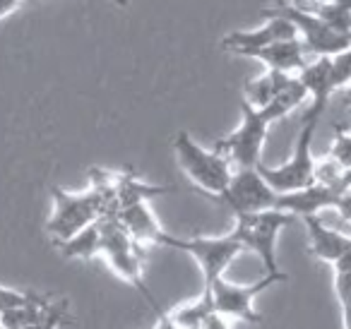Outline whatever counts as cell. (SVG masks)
Masks as SVG:
<instances>
[{
  "label": "cell",
  "mask_w": 351,
  "mask_h": 329,
  "mask_svg": "<svg viewBox=\"0 0 351 329\" xmlns=\"http://www.w3.org/2000/svg\"><path fill=\"white\" fill-rule=\"evenodd\" d=\"M301 221L306 223V231H308V252L315 260L327 262V265H337L339 260L351 255V238L346 233L327 228L317 219V214L303 217Z\"/></svg>",
  "instance_id": "cell-14"
},
{
  "label": "cell",
  "mask_w": 351,
  "mask_h": 329,
  "mask_svg": "<svg viewBox=\"0 0 351 329\" xmlns=\"http://www.w3.org/2000/svg\"><path fill=\"white\" fill-rule=\"evenodd\" d=\"M306 56V49H303V44L298 39H282L263 46V49H255L253 53H248V58L260 60L267 70H279V73L293 75L308 63Z\"/></svg>",
  "instance_id": "cell-16"
},
{
  "label": "cell",
  "mask_w": 351,
  "mask_h": 329,
  "mask_svg": "<svg viewBox=\"0 0 351 329\" xmlns=\"http://www.w3.org/2000/svg\"><path fill=\"white\" fill-rule=\"evenodd\" d=\"M263 15H279L291 22L293 29H296V39L303 44L306 53L335 56V53H341V51L351 49L349 34H341V32L327 27L320 17L303 10V8L289 5V3H277L274 8H265Z\"/></svg>",
  "instance_id": "cell-9"
},
{
  "label": "cell",
  "mask_w": 351,
  "mask_h": 329,
  "mask_svg": "<svg viewBox=\"0 0 351 329\" xmlns=\"http://www.w3.org/2000/svg\"><path fill=\"white\" fill-rule=\"evenodd\" d=\"M296 217L282 209H263V212L236 214V226L231 236L241 243L243 250H250L263 260L267 274L279 271L277 267V238Z\"/></svg>",
  "instance_id": "cell-4"
},
{
  "label": "cell",
  "mask_w": 351,
  "mask_h": 329,
  "mask_svg": "<svg viewBox=\"0 0 351 329\" xmlns=\"http://www.w3.org/2000/svg\"><path fill=\"white\" fill-rule=\"evenodd\" d=\"M282 281H289V274L284 271H274V274H265L263 279H258L255 284H231L224 276L215 279L207 291L212 295V308L217 313L226 315L229 319H243V322L250 324H263V315L255 313L253 300L258 298L263 291H267L269 286L282 284Z\"/></svg>",
  "instance_id": "cell-10"
},
{
  "label": "cell",
  "mask_w": 351,
  "mask_h": 329,
  "mask_svg": "<svg viewBox=\"0 0 351 329\" xmlns=\"http://www.w3.org/2000/svg\"><path fill=\"white\" fill-rule=\"evenodd\" d=\"M111 202H116V197L111 185L106 183H97L87 193H65L60 188H53V214L46 223V231L56 243L65 241L87 223L108 214Z\"/></svg>",
  "instance_id": "cell-2"
},
{
  "label": "cell",
  "mask_w": 351,
  "mask_h": 329,
  "mask_svg": "<svg viewBox=\"0 0 351 329\" xmlns=\"http://www.w3.org/2000/svg\"><path fill=\"white\" fill-rule=\"evenodd\" d=\"M349 51H341L335 56H315V60H308L296 73V80L306 89V97H311V106L303 113V118H317L327 111L332 94L337 89H344L349 84Z\"/></svg>",
  "instance_id": "cell-5"
},
{
  "label": "cell",
  "mask_w": 351,
  "mask_h": 329,
  "mask_svg": "<svg viewBox=\"0 0 351 329\" xmlns=\"http://www.w3.org/2000/svg\"><path fill=\"white\" fill-rule=\"evenodd\" d=\"M116 219L135 243H156L159 245L161 236H164V228L156 221L147 199H135V202L121 204L116 209Z\"/></svg>",
  "instance_id": "cell-15"
},
{
  "label": "cell",
  "mask_w": 351,
  "mask_h": 329,
  "mask_svg": "<svg viewBox=\"0 0 351 329\" xmlns=\"http://www.w3.org/2000/svg\"><path fill=\"white\" fill-rule=\"evenodd\" d=\"M200 329H231L229 317L221 315V313H217V310H212V313L200 322Z\"/></svg>",
  "instance_id": "cell-24"
},
{
  "label": "cell",
  "mask_w": 351,
  "mask_h": 329,
  "mask_svg": "<svg viewBox=\"0 0 351 329\" xmlns=\"http://www.w3.org/2000/svg\"><path fill=\"white\" fill-rule=\"evenodd\" d=\"M159 245L188 252V255L197 262V267H200V271H202V279H205V286H202V289H207L215 279L224 276V271L229 269V265L236 260V255L243 250L241 243L236 241L231 233L219 236V238H207V236L176 238L164 231Z\"/></svg>",
  "instance_id": "cell-8"
},
{
  "label": "cell",
  "mask_w": 351,
  "mask_h": 329,
  "mask_svg": "<svg viewBox=\"0 0 351 329\" xmlns=\"http://www.w3.org/2000/svg\"><path fill=\"white\" fill-rule=\"evenodd\" d=\"M22 5H25V0H0V20L12 15L15 10H20Z\"/></svg>",
  "instance_id": "cell-26"
},
{
  "label": "cell",
  "mask_w": 351,
  "mask_h": 329,
  "mask_svg": "<svg viewBox=\"0 0 351 329\" xmlns=\"http://www.w3.org/2000/svg\"><path fill=\"white\" fill-rule=\"evenodd\" d=\"M293 75L289 73H279V70H265L260 77L248 80L243 89V101H248L250 106H267L272 99H277L284 89L291 84Z\"/></svg>",
  "instance_id": "cell-17"
},
{
  "label": "cell",
  "mask_w": 351,
  "mask_h": 329,
  "mask_svg": "<svg viewBox=\"0 0 351 329\" xmlns=\"http://www.w3.org/2000/svg\"><path fill=\"white\" fill-rule=\"evenodd\" d=\"M154 313H156V327L154 329H178V327H176L173 319H171V315L166 313L164 308L154 310Z\"/></svg>",
  "instance_id": "cell-25"
},
{
  "label": "cell",
  "mask_w": 351,
  "mask_h": 329,
  "mask_svg": "<svg viewBox=\"0 0 351 329\" xmlns=\"http://www.w3.org/2000/svg\"><path fill=\"white\" fill-rule=\"evenodd\" d=\"M212 199L226 204L234 214H248L274 209L277 193L265 183L258 166H253V169H236V173H231L229 185Z\"/></svg>",
  "instance_id": "cell-11"
},
{
  "label": "cell",
  "mask_w": 351,
  "mask_h": 329,
  "mask_svg": "<svg viewBox=\"0 0 351 329\" xmlns=\"http://www.w3.org/2000/svg\"><path fill=\"white\" fill-rule=\"evenodd\" d=\"M332 274H335V293L341 308V324L349 329V276H351V255L332 265Z\"/></svg>",
  "instance_id": "cell-21"
},
{
  "label": "cell",
  "mask_w": 351,
  "mask_h": 329,
  "mask_svg": "<svg viewBox=\"0 0 351 329\" xmlns=\"http://www.w3.org/2000/svg\"><path fill=\"white\" fill-rule=\"evenodd\" d=\"M25 300H27V293L8 289V286H0V313L8 308H15V305H22Z\"/></svg>",
  "instance_id": "cell-23"
},
{
  "label": "cell",
  "mask_w": 351,
  "mask_h": 329,
  "mask_svg": "<svg viewBox=\"0 0 351 329\" xmlns=\"http://www.w3.org/2000/svg\"><path fill=\"white\" fill-rule=\"evenodd\" d=\"M20 329H39V324H36V322L34 324H25V327H20Z\"/></svg>",
  "instance_id": "cell-27"
},
{
  "label": "cell",
  "mask_w": 351,
  "mask_h": 329,
  "mask_svg": "<svg viewBox=\"0 0 351 329\" xmlns=\"http://www.w3.org/2000/svg\"><path fill=\"white\" fill-rule=\"evenodd\" d=\"M306 89L293 75L291 84L279 94L277 99L267 103V106H250L248 101L241 99V125L236 127L231 135L221 137L215 142V151L224 154L229 164H236V169H253L263 159V145L267 130L272 123L291 113L306 101Z\"/></svg>",
  "instance_id": "cell-1"
},
{
  "label": "cell",
  "mask_w": 351,
  "mask_h": 329,
  "mask_svg": "<svg viewBox=\"0 0 351 329\" xmlns=\"http://www.w3.org/2000/svg\"><path fill=\"white\" fill-rule=\"evenodd\" d=\"M173 151L183 173L205 195L215 197L229 185L231 173H234L229 159L224 154H219V151H210L205 147H200L186 130H181L173 137Z\"/></svg>",
  "instance_id": "cell-6"
},
{
  "label": "cell",
  "mask_w": 351,
  "mask_h": 329,
  "mask_svg": "<svg viewBox=\"0 0 351 329\" xmlns=\"http://www.w3.org/2000/svg\"><path fill=\"white\" fill-rule=\"evenodd\" d=\"M265 25L258 27V29H248V32H231L221 39V49L229 51V53L236 56H245L253 53L255 49H263L267 44H274V41L282 39H296V29L289 20L279 15H263Z\"/></svg>",
  "instance_id": "cell-13"
},
{
  "label": "cell",
  "mask_w": 351,
  "mask_h": 329,
  "mask_svg": "<svg viewBox=\"0 0 351 329\" xmlns=\"http://www.w3.org/2000/svg\"><path fill=\"white\" fill-rule=\"evenodd\" d=\"M349 202H351L349 193L327 188L322 183H311L306 188L291 190V193H277L274 209L293 214L296 219L311 217V214H317L322 209H337L341 214V219L346 221L349 219Z\"/></svg>",
  "instance_id": "cell-12"
},
{
  "label": "cell",
  "mask_w": 351,
  "mask_h": 329,
  "mask_svg": "<svg viewBox=\"0 0 351 329\" xmlns=\"http://www.w3.org/2000/svg\"><path fill=\"white\" fill-rule=\"evenodd\" d=\"M212 295L207 289H202L200 298L188 300V303L178 305L176 310H171V319L176 322L178 329H200V322L212 313Z\"/></svg>",
  "instance_id": "cell-20"
},
{
  "label": "cell",
  "mask_w": 351,
  "mask_h": 329,
  "mask_svg": "<svg viewBox=\"0 0 351 329\" xmlns=\"http://www.w3.org/2000/svg\"><path fill=\"white\" fill-rule=\"evenodd\" d=\"M60 252L65 257L73 260H94L99 257V247H101V231H99V221L87 223L84 228H80L77 233H73L70 238L58 243Z\"/></svg>",
  "instance_id": "cell-18"
},
{
  "label": "cell",
  "mask_w": 351,
  "mask_h": 329,
  "mask_svg": "<svg viewBox=\"0 0 351 329\" xmlns=\"http://www.w3.org/2000/svg\"><path fill=\"white\" fill-rule=\"evenodd\" d=\"M303 10L313 12L327 27L341 32V34L351 32V0H313Z\"/></svg>",
  "instance_id": "cell-19"
},
{
  "label": "cell",
  "mask_w": 351,
  "mask_h": 329,
  "mask_svg": "<svg viewBox=\"0 0 351 329\" xmlns=\"http://www.w3.org/2000/svg\"><path fill=\"white\" fill-rule=\"evenodd\" d=\"M327 159L339 164L341 169L351 171V135L346 130V125L335 127V142H332V149L327 154Z\"/></svg>",
  "instance_id": "cell-22"
},
{
  "label": "cell",
  "mask_w": 351,
  "mask_h": 329,
  "mask_svg": "<svg viewBox=\"0 0 351 329\" xmlns=\"http://www.w3.org/2000/svg\"><path fill=\"white\" fill-rule=\"evenodd\" d=\"M97 221H99V231H101L99 255L106 260V265L123 281H128L132 289H137L145 295V300L152 305V310H159L161 305L156 303V298L152 295V291L147 289L145 279H142V262H140V252H137V243L125 233V228L121 226L116 214H104Z\"/></svg>",
  "instance_id": "cell-3"
},
{
  "label": "cell",
  "mask_w": 351,
  "mask_h": 329,
  "mask_svg": "<svg viewBox=\"0 0 351 329\" xmlns=\"http://www.w3.org/2000/svg\"><path fill=\"white\" fill-rule=\"evenodd\" d=\"M317 118H303L301 132H298V140L293 145V154L287 164L277 166V169H269L263 161L258 164L260 175L265 178V183L274 190V193H291V190L306 188V185L315 183V159H313V137L317 130Z\"/></svg>",
  "instance_id": "cell-7"
}]
</instances>
